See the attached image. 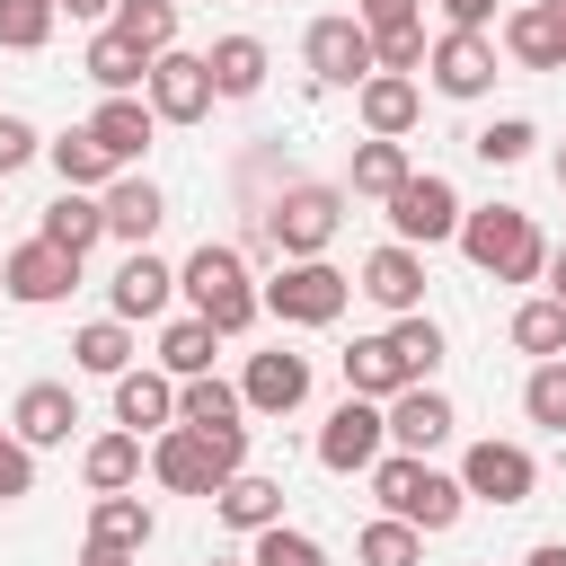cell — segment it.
Returning a JSON list of instances; mask_svg holds the SVG:
<instances>
[{
	"label": "cell",
	"instance_id": "cell-23",
	"mask_svg": "<svg viewBox=\"0 0 566 566\" xmlns=\"http://www.w3.org/2000/svg\"><path fill=\"white\" fill-rule=\"evenodd\" d=\"M115 424L124 433H168L177 424V380L168 371H115Z\"/></svg>",
	"mask_w": 566,
	"mask_h": 566
},
{
	"label": "cell",
	"instance_id": "cell-37",
	"mask_svg": "<svg viewBox=\"0 0 566 566\" xmlns=\"http://www.w3.org/2000/svg\"><path fill=\"white\" fill-rule=\"evenodd\" d=\"M389 354H398V371H407V380H433V371H442V327L416 310V318H398V327H389Z\"/></svg>",
	"mask_w": 566,
	"mask_h": 566
},
{
	"label": "cell",
	"instance_id": "cell-24",
	"mask_svg": "<svg viewBox=\"0 0 566 566\" xmlns=\"http://www.w3.org/2000/svg\"><path fill=\"white\" fill-rule=\"evenodd\" d=\"M336 363H345V398H371V407H389L398 389H416V380L398 371V354H389V336H354V345H345Z\"/></svg>",
	"mask_w": 566,
	"mask_h": 566
},
{
	"label": "cell",
	"instance_id": "cell-41",
	"mask_svg": "<svg viewBox=\"0 0 566 566\" xmlns=\"http://www.w3.org/2000/svg\"><path fill=\"white\" fill-rule=\"evenodd\" d=\"M371 71H398V80H416V71H424V18H407V27H380V35H371Z\"/></svg>",
	"mask_w": 566,
	"mask_h": 566
},
{
	"label": "cell",
	"instance_id": "cell-32",
	"mask_svg": "<svg viewBox=\"0 0 566 566\" xmlns=\"http://www.w3.org/2000/svg\"><path fill=\"white\" fill-rule=\"evenodd\" d=\"M407 177H416V168H407V142H354V168H345V186H354V195L389 203Z\"/></svg>",
	"mask_w": 566,
	"mask_h": 566
},
{
	"label": "cell",
	"instance_id": "cell-19",
	"mask_svg": "<svg viewBox=\"0 0 566 566\" xmlns=\"http://www.w3.org/2000/svg\"><path fill=\"white\" fill-rule=\"evenodd\" d=\"M354 106H363V133H371V142H407L416 115H424V88L398 80V71H371V80L354 88Z\"/></svg>",
	"mask_w": 566,
	"mask_h": 566
},
{
	"label": "cell",
	"instance_id": "cell-26",
	"mask_svg": "<svg viewBox=\"0 0 566 566\" xmlns=\"http://www.w3.org/2000/svg\"><path fill=\"white\" fill-rule=\"evenodd\" d=\"M80 71H88L106 97H133V88L150 80V53H142V44H124L115 27H97V35H88V53H80Z\"/></svg>",
	"mask_w": 566,
	"mask_h": 566
},
{
	"label": "cell",
	"instance_id": "cell-51",
	"mask_svg": "<svg viewBox=\"0 0 566 566\" xmlns=\"http://www.w3.org/2000/svg\"><path fill=\"white\" fill-rule=\"evenodd\" d=\"M80 566H133L124 548H80Z\"/></svg>",
	"mask_w": 566,
	"mask_h": 566
},
{
	"label": "cell",
	"instance_id": "cell-28",
	"mask_svg": "<svg viewBox=\"0 0 566 566\" xmlns=\"http://www.w3.org/2000/svg\"><path fill=\"white\" fill-rule=\"evenodd\" d=\"M150 531H159V522H150L142 495H97V504H88V548H124V557H142Z\"/></svg>",
	"mask_w": 566,
	"mask_h": 566
},
{
	"label": "cell",
	"instance_id": "cell-40",
	"mask_svg": "<svg viewBox=\"0 0 566 566\" xmlns=\"http://www.w3.org/2000/svg\"><path fill=\"white\" fill-rule=\"evenodd\" d=\"M248 566H327V548H318L310 531L274 522V531H256V539H248Z\"/></svg>",
	"mask_w": 566,
	"mask_h": 566
},
{
	"label": "cell",
	"instance_id": "cell-12",
	"mask_svg": "<svg viewBox=\"0 0 566 566\" xmlns=\"http://www.w3.org/2000/svg\"><path fill=\"white\" fill-rule=\"evenodd\" d=\"M451 424H460V416H451V398H442L433 380H416V389H398V398L380 407V433H389L407 460H424L433 442H451Z\"/></svg>",
	"mask_w": 566,
	"mask_h": 566
},
{
	"label": "cell",
	"instance_id": "cell-33",
	"mask_svg": "<svg viewBox=\"0 0 566 566\" xmlns=\"http://www.w3.org/2000/svg\"><path fill=\"white\" fill-rule=\"evenodd\" d=\"M212 345H221V336L186 310V318L159 327V371H168V380H203V371H212Z\"/></svg>",
	"mask_w": 566,
	"mask_h": 566
},
{
	"label": "cell",
	"instance_id": "cell-1",
	"mask_svg": "<svg viewBox=\"0 0 566 566\" xmlns=\"http://www.w3.org/2000/svg\"><path fill=\"white\" fill-rule=\"evenodd\" d=\"M177 292L195 301V318L212 327V336H248L256 327V274H248V256L239 248H221V239H203L186 265H177Z\"/></svg>",
	"mask_w": 566,
	"mask_h": 566
},
{
	"label": "cell",
	"instance_id": "cell-29",
	"mask_svg": "<svg viewBox=\"0 0 566 566\" xmlns=\"http://www.w3.org/2000/svg\"><path fill=\"white\" fill-rule=\"evenodd\" d=\"M203 71H212V97H256L274 62H265V44H256V35H221V44L203 53Z\"/></svg>",
	"mask_w": 566,
	"mask_h": 566
},
{
	"label": "cell",
	"instance_id": "cell-6",
	"mask_svg": "<svg viewBox=\"0 0 566 566\" xmlns=\"http://www.w3.org/2000/svg\"><path fill=\"white\" fill-rule=\"evenodd\" d=\"M336 221H345V195H336V186H283V195L265 203L256 239L283 248V256H318V248L336 239Z\"/></svg>",
	"mask_w": 566,
	"mask_h": 566
},
{
	"label": "cell",
	"instance_id": "cell-16",
	"mask_svg": "<svg viewBox=\"0 0 566 566\" xmlns=\"http://www.w3.org/2000/svg\"><path fill=\"white\" fill-rule=\"evenodd\" d=\"M380 442H389V433H380V407H371V398H345V407L318 424V469L354 478V469H371V460H380Z\"/></svg>",
	"mask_w": 566,
	"mask_h": 566
},
{
	"label": "cell",
	"instance_id": "cell-14",
	"mask_svg": "<svg viewBox=\"0 0 566 566\" xmlns=\"http://www.w3.org/2000/svg\"><path fill=\"white\" fill-rule=\"evenodd\" d=\"M354 292H363V301H380L389 318H416V310H424V256L389 239V248H371V256H363Z\"/></svg>",
	"mask_w": 566,
	"mask_h": 566
},
{
	"label": "cell",
	"instance_id": "cell-35",
	"mask_svg": "<svg viewBox=\"0 0 566 566\" xmlns=\"http://www.w3.org/2000/svg\"><path fill=\"white\" fill-rule=\"evenodd\" d=\"M71 363H80V371H97V380L133 371V327H124V318H88V327L71 336Z\"/></svg>",
	"mask_w": 566,
	"mask_h": 566
},
{
	"label": "cell",
	"instance_id": "cell-30",
	"mask_svg": "<svg viewBox=\"0 0 566 566\" xmlns=\"http://www.w3.org/2000/svg\"><path fill=\"white\" fill-rule=\"evenodd\" d=\"M35 239H53L62 256H88V248L106 239V212H97V195H71V186H62V195L44 203V230H35Z\"/></svg>",
	"mask_w": 566,
	"mask_h": 566
},
{
	"label": "cell",
	"instance_id": "cell-11",
	"mask_svg": "<svg viewBox=\"0 0 566 566\" xmlns=\"http://www.w3.org/2000/svg\"><path fill=\"white\" fill-rule=\"evenodd\" d=\"M71 283H80V256H62L53 239H27V248H9V256H0V292H9V301H27V310H53Z\"/></svg>",
	"mask_w": 566,
	"mask_h": 566
},
{
	"label": "cell",
	"instance_id": "cell-2",
	"mask_svg": "<svg viewBox=\"0 0 566 566\" xmlns=\"http://www.w3.org/2000/svg\"><path fill=\"white\" fill-rule=\"evenodd\" d=\"M460 256L495 283H539L548 274V239L531 230L522 203H486V212H460Z\"/></svg>",
	"mask_w": 566,
	"mask_h": 566
},
{
	"label": "cell",
	"instance_id": "cell-8",
	"mask_svg": "<svg viewBox=\"0 0 566 566\" xmlns=\"http://www.w3.org/2000/svg\"><path fill=\"white\" fill-rule=\"evenodd\" d=\"M142 97H150V115H159V124H203V115H212V71H203V53H186V44L150 53Z\"/></svg>",
	"mask_w": 566,
	"mask_h": 566
},
{
	"label": "cell",
	"instance_id": "cell-34",
	"mask_svg": "<svg viewBox=\"0 0 566 566\" xmlns=\"http://www.w3.org/2000/svg\"><path fill=\"white\" fill-rule=\"evenodd\" d=\"M248 407H239V380H177V424H195V433H221V424H239Z\"/></svg>",
	"mask_w": 566,
	"mask_h": 566
},
{
	"label": "cell",
	"instance_id": "cell-36",
	"mask_svg": "<svg viewBox=\"0 0 566 566\" xmlns=\"http://www.w3.org/2000/svg\"><path fill=\"white\" fill-rule=\"evenodd\" d=\"M124 44H142V53H168L177 44V0H115V18H106Z\"/></svg>",
	"mask_w": 566,
	"mask_h": 566
},
{
	"label": "cell",
	"instance_id": "cell-27",
	"mask_svg": "<svg viewBox=\"0 0 566 566\" xmlns=\"http://www.w3.org/2000/svg\"><path fill=\"white\" fill-rule=\"evenodd\" d=\"M44 159H53V177H62L71 195H106V186H115V159H106V150L88 142V124L53 133V142H44Z\"/></svg>",
	"mask_w": 566,
	"mask_h": 566
},
{
	"label": "cell",
	"instance_id": "cell-22",
	"mask_svg": "<svg viewBox=\"0 0 566 566\" xmlns=\"http://www.w3.org/2000/svg\"><path fill=\"white\" fill-rule=\"evenodd\" d=\"M150 124H159V115H150V97H106V106L88 115V142H97V150L115 159V177H124V168H142Z\"/></svg>",
	"mask_w": 566,
	"mask_h": 566
},
{
	"label": "cell",
	"instance_id": "cell-21",
	"mask_svg": "<svg viewBox=\"0 0 566 566\" xmlns=\"http://www.w3.org/2000/svg\"><path fill=\"white\" fill-rule=\"evenodd\" d=\"M106 301H115V318L133 327V318H159L168 301H177V265H159L150 248H133L124 265H115V283H106Z\"/></svg>",
	"mask_w": 566,
	"mask_h": 566
},
{
	"label": "cell",
	"instance_id": "cell-5",
	"mask_svg": "<svg viewBox=\"0 0 566 566\" xmlns=\"http://www.w3.org/2000/svg\"><path fill=\"white\" fill-rule=\"evenodd\" d=\"M256 301H265L283 327H336V318H345V301H354V274H336L327 256H292Z\"/></svg>",
	"mask_w": 566,
	"mask_h": 566
},
{
	"label": "cell",
	"instance_id": "cell-10",
	"mask_svg": "<svg viewBox=\"0 0 566 566\" xmlns=\"http://www.w3.org/2000/svg\"><path fill=\"white\" fill-rule=\"evenodd\" d=\"M531 486H539V460L522 442H469L460 495H478V504H531Z\"/></svg>",
	"mask_w": 566,
	"mask_h": 566
},
{
	"label": "cell",
	"instance_id": "cell-39",
	"mask_svg": "<svg viewBox=\"0 0 566 566\" xmlns=\"http://www.w3.org/2000/svg\"><path fill=\"white\" fill-rule=\"evenodd\" d=\"M354 557L363 566H424V531H407V522H363V539H354Z\"/></svg>",
	"mask_w": 566,
	"mask_h": 566
},
{
	"label": "cell",
	"instance_id": "cell-54",
	"mask_svg": "<svg viewBox=\"0 0 566 566\" xmlns=\"http://www.w3.org/2000/svg\"><path fill=\"white\" fill-rule=\"evenodd\" d=\"M212 566H239V557H212Z\"/></svg>",
	"mask_w": 566,
	"mask_h": 566
},
{
	"label": "cell",
	"instance_id": "cell-47",
	"mask_svg": "<svg viewBox=\"0 0 566 566\" xmlns=\"http://www.w3.org/2000/svg\"><path fill=\"white\" fill-rule=\"evenodd\" d=\"M442 18H451L460 35H486V18H495V0H442Z\"/></svg>",
	"mask_w": 566,
	"mask_h": 566
},
{
	"label": "cell",
	"instance_id": "cell-45",
	"mask_svg": "<svg viewBox=\"0 0 566 566\" xmlns=\"http://www.w3.org/2000/svg\"><path fill=\"white\" fill-rule=\"evenodd\" d=\"M18 495H35V451L0 424V504H18Z\"/></svg>",
	"mask_w": 566,
	"mask_h": 566
},
{
	"label": "cell",
	"instance_id": "cell-44",
	"mask_svg": "<svg viewBox=\"0 0 566 566\" xmlns=\"http://www.w3.org/2000/svg\"><path fill=\"white\" fill-rule=\"evenodd\" d=\"M53 18H62L53 0H0V44H9V53H35V44L53 35Z\"/></svg>",
	"mask_w": 566,
	"mask_h": 566
},
{
	"label": "cell",
	"instance_id": "cell-13",
	"mask_svg": "<svg viewBox=\"0 0 566 566\" xmlns=\"http://www.w3.org/2000/svg\"><path fill=\"white\" fill-rule=\"evenodd\" d=\"M424 71H433V88H442V97H486V88H495V44H486V35H460V27H442V35L424 44Z\"/></svg>",
	"mask_w": 566,
	"mask_h": 566
},
{
	"label": "cell",
	"instance_id": "cell-7",
	"mask_svg": "<svg viewBox=\"0 0 566 566\" xmlns=\"http://www.w3.org/2000/svg\"><path fill=\"white\" fill-rule=\"evenodd\" d=\"M389 230H398V248H442V239H460V195H451V177H407L389 203Z\"/></svg>",
	"mask_w": 566,
	"mask_h": 566
},
{
	"label": "cell",
	"instance_id": "cell-31",
	"mask_svg": "<svg viewBox=\"0 0 566 566\" xmlns=\"http://www.w3.org/2000/svg\"><path fill=\"white\" fill-rule=\"evenodd\" d=\"M80 478H88V495H133V478H142V433H97V442L80 451Z\"/></svg>",
	"mask_w": 566,
	"mask_h": 566
},
{
	"label": "cell",
	"instance_id": "cell-53",
	"mask_svg": "<svg viewBox=\"0 0 566 566\" xmlns=\"http://www.w3.org/2000/svg\"><path fill=\"white\" fill-rule=\"evenodd\" d=\"M557 186H566V142H557Z\"/></svg>",
	"mask_w": 566,
	"mask_h": 566
},
{
	"label": "cell",
	"instance_id": "cell-3",
	"mask_svg": "<svg viewBox=\"0 0 566 566\" xmlns=\"http://www.w3.org/2000/svg\"><path fill=\"white\" fill-rule=\"evenodd\" d=\"M248 469V424H221V433H195V424H168L150 442V478L168 495H212L221 478Z\"/></svg>",
	"mask_w": 566,
	"mask_h": 566
},
{
	"label": "cell",
	"instance_id": "cell-20",
	"mask_svg": "<svg viewBox=\"0 0 566 566\" xmlns=\"http://www.w3.org/2000/svg\"><path fill=\"white\" fill-rule=\"evenodd\" d=\"M97 212H106V239H124V248H150V230L168 221V195H159L150 177H133V168H124V177L97 195Z\"/></svg>",
	"mask_w": 566,
	"mask_h": 566
},
{
	"label": "cell",
	"instance_id": "cell-43",
	"mask_svg": "<svg viewBox=\"0 0 566 566\" xmlns=\"http://www.w3.org/2000/svg\"><path fill=\"white\" fill-rule=\"evenodd\" d=\"M522 407H531V424L566 433V354H557V363H539V371L522 380Z\"/></svg>",
	"mask_w": 566,
	"mask_h": 566
},
{
	"label": "cell",
	"instance_id": "cell-38",
	"mask_svg": "<svg viewBox=\"0 0 566 566\" xmlns=\"http://www.w3.org/2000/svg\"><path fill=\"white\" fill-rule=\"evenodd\" d=\"M513 345H522V354H539V363H557V354H566V310H557L548 292H539V301H522V310H513Z\"/></svg>",
	"mask_w": 566,
	"mask_h": 566
},
{
	"label": "cell",
	"instance_id": "cell-17",
	"mask_svg": "<svg viewBox=\"0 0 566 566\" xmlns=\"http://www.w3.org/2000/svg\"><path fill=\"white\" fill-rule=\"evenodd\" d=\"M71 424H80V398H71L62 380H27V389H18V407H9V433H18L27 451L71 442Z\"/></svg>",
	"mask_w": 566,
	"mask_h": 566
},
{
	"label": "cell",
	"instance_id": "cell-25",
	"mask_svg": "<svg viewBox=\"0 0 566 566\" xmlns=\"http://www.w3.org/2000/svg\"><path fill=\"white\" fill-rule=\"evenodd\" d=\"M504 53H513L522 71H566V27H557L539 0H522V9L504 18Z\"/></svg>",
	"mask_w": 566,
	"mask_h": 566
},
{
	"label": "cell",
	"instance_id": "cell-15",
	"mask_svg": "<svg viewBox=\"0 0 566 566\" xmlns=\"http://www.w3.org/2000/svg\"><path fill=\"white\" fill-rule=\"evenodd\" d=\"M301 398H310V354H292V345L248 354V371H239V407H256V416H292Z\"/></svg>",
	"mask_w": 566,
	"mask_h": 566
},
{
	"label": "cell",
	"instance_id": "cell-49",
	"mask_svg": "<svg viewBox=\"0 0 566 566\" xmlns=\"http://www.w3.org/2000/svg\"><path fill=\"white\" fill-rule=\"evenodd\" d=\"M548 301L566 310V248H548Z\"/></svg>",
	"mask_w": 566,
	"mask_h": 566
},
{
	"label": "cell",
	"instance_id": "cell-50",
	"mask_svg": "<svg viewBox=\"0 0 566 566\" xmlns=\"http://www.w3.org/2000/svg\"><path fill=\"white\" fill-rule=\"evenodd\" d=\"M522 566H566V539H539V548H531Z\"/></svg>",
	"mask_w": 566,
	"mask_h": 566
},
{
	"label": "cell",
	"instance_id": "cell-52",
	"mask_svg": "<svg viewBox=\"0 0 566 566\" xmlns=\"http://www.w3.org/2000/svg\"><path fill=\"white\" fill-rule=\"evenodd\" d=\"M539 9H548V18H557V27H566V0H539Z\"/></svg>",
	"mask_w": 566,
	"mask_h": 566
},
{
	"label": "cell",
	"instance_id": "cell-42",
	"mask_svg": "<svg viewBox=\"0 0 566 566\" xmlns=\"http://www.w3.org/2000/svg\"><path fill=\"white\" fill-rule=\"evenodd\" d=\"M531 142H539V133H531L522 115H495V124H478V133H469V150H478L486 168H513V159H531Z\"/></svg>",
	"mask_w": 566,
	"mask_h": 566
},
{
	"label": "cell",
	"instance_id": "cell-46",
	"mask_svg": "<svg viewBox=\"0 0 566 566\" xmlns=\"http://www.w3.org/2000/svg\"><path fill=\"white\" fill-rule=\"evenodd\" d=\"M35 150H44V133H35L27 115H0V177H18Z\"/></svg>",
	"mask_w": 566,
	"mask_h": 566
},
{
	"label": "cell",
	"instance_id": "cell-48",
	"mask_svg": "<svg viewBox=\"0 0 566 566\" xmlns=\"http://www.w3.org/2000/svg\"><path fill=\"white\" fill-rule=\"evenodd\" d=\"M53 9H62V18H80V27H106V18H115V0H53Z\"/></svg>",
	"mask_w": 566,
	"mask_h": 566
},
{
	"label": "cell",
	"instance_id": "cell-18",
	"mask_svg": "<svg viewBox=\"0 0 566 566\" xmlns=\"http://www.w3.org/2000/svg\"><path fill=\"white\" fill-rule=\"evenodd\" d=\"M203 504H212V522H221V531H248V539H256V531H274V522H283V478L239 469V478H221Z\"/></svg>",
	"mask_w": 566,
	"mask_h": 566
},
{
	"label": "cell",
	"instance_id": "cell-9",
	"mask_svg": "<svg viewBox=\"0 0 566 566\" xmlns=\"http://www.w3.org/2000/svg\"><path fill=\"white\" fill-rule=\"evenodd\" d=\"M301 62H310V80H327V88H363V80H371V35H363V18H310Z\"/></svg>",
	"mask_w": 566,
	"mask_h": 566
},
{
	"label": "cell",
	"instance_id": "cell-4",
	"mask_svg": "<svg viewBox=\"0 0 566 566\" xmlns=\"http://www.w3.org/2000/svg\"><path fill=\"white\" fill-rule=\"evenodd\" d=\"M371 495H380V513L407 522V531H451V522L469 513L460 478H442V469H424V460H407V451L371 460Z\"/></svg>",
	"mask_w": 566,
	"mask_h": 566
}]
</instances>
